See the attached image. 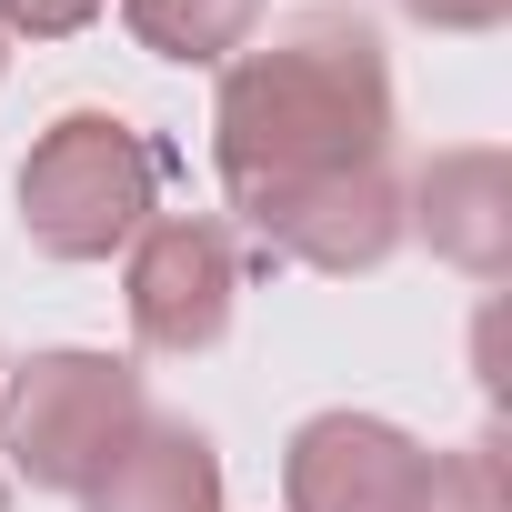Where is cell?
<instances>
[{
	"label": "cell",
	"instance_id": "cell-1",
	"mask_svg": "<svg viewBox=\"0 0 512 512\" xmlns=\"http://www.w3.org/2000/svg\"><path fill=\"white\" fill-rule=\"evenodd\" d=\"M211 171L272 262L332 282L382 272L402 251L382 31L352 11H312L272 41H241L211 101Z\"/></svg>",
	"mask_w": 512,
	"mask_h": 512
},
{
	"label": "cell",
	"instance_id": "cell-2",
	"mask_svg": "<svg viewBox=\"0 0 512 512\" xmlns=\"http://www.w3.org/2000/svg\"><path fill=\"white\" fill-rule=\"evenodd\" d=\"M161 141L121 111H61L21 161V231L41 262H111L161 211Z\"/></svg>",
	"mask_w": 512,
	"mask_h": 512
},
{
	"label": "cell",
	"instance_id": "cell-3",
	"mask_svg": "<svg viewBox=\"0 0 512 512\" xmlns=\"http://www.w3.org/2000/svg\"><path fill=\"white\" fill-rule=\"evenodd\" d=\"M151 392L121 352H31V362H0V472L31 482V492H91V472L141 432Z\"/></svg>",
	"mask_w": 512,
	"mask_h": 512
},
{
	"label": "cell",
	"instance_id": "cell-4",
	"mask_svg": "<svg viewBox=\"0 0 512 512\" xmlns=\"http://www.w3.org/2000/svg\"><path fill=\"white\" fill-rule=\"evenodd\" d=\"M121 302H131V342L161 352V362H191L231 332V302H241V251H231V221L211 211H151L141 241L121 251Z\"/></svg>",
	"mask_w": 512,
	"mask_h": 512
},
{
	"label": "cell",
	"instance_id": "cell-5",
	"mask_svg": "<svg viewBox=\"0 0 512 512\" xmlns=\"http://www.w3.org/2000/svg\"><path fill=\"white\" fill-rule=\"evenodd\" d=\"M432 452L382 412H312L282 442V502L292 512H422Z\"/></svg>",
	"mask_w": 512,
	"mask_h": 512
},
{
	"label": "cell",
	"instance_id": "cell-6",
	"mask_svg": "<svg viewBox=\"0 0 512 512\" xmlns=\"http://www.w3.org/2000/svg\"><path fill=\"white\" fill-rule=\"evenodd\" d=\"M402 231L432 241V262L502 282L512 272V161L502 151H432L402 191Z\"/></svg>",
	"mask_w": 512,
	"mask_h": 512
},
{
	"label": "cell",
	"instance_id": "cell-7",
	"mask_svg": "<svg viewBox=\"0 0 512 512\" xmlns=\"http://www.w3.org/2000/svg\"><path fill=\"white\" fill-rule=\"evenodd\" d=\"M81 512H221V452L181 412H141V432L91 472Z\"/></svg>",
	"mask_w": 512,
	"mask_h": 512
},
{
	"label": "cell",
	"instance_id": "cell-8",
	"mask_svg": "<svg viewBox=\"0 0 512 512\" xmlns=\"http://www.w3.org/2000/svg\"><path fill=\"white\" fill-rule=\"evenodd\" d=\"M121 21L151 61H181V71H221L251 31H262V0H121Z\"/></svg>",
	"mask_w": 512,
	"mask_h": 512
},
{
	"label": "cell",
	"instance_id": "cell-9",
	"mask_svg": "<svg viewBox=\"0 0 512 512\" xmlns=\"http://www.w3.org/2000/svg\"><path fill=\"white\" fill-rule=\"evenodd\" d=\"M422 512H512V502H502V452H492V442L432 452V492H422Z\"/></svg>",
	"mask_w": 512,
	"mask_h": 512
},
{
	"label": "cell",
	"instance_id": "cell-10",
	"mask_svg": "<svg viewBox=\"0 0 512 512\" xmlns=\"http://www.w3.org/2000/svg\"><path fill=\"white\" fill-rule=\"evenodd\" d=\"M111 11V0H0V41H71Z\"/></svg>",
	"mask_w": 512,
	"mask_h": 512
},
{
	"label": "cell",
	"instance_id": "cell-11",
	"mask_svg": "<svg viewBox=\"0 0 512 512\" xmlns=\"http://www.w3.org/2000/svg\"><path fill=\"white\" fill-rule=\"evenodd\" d=\"M402 11H412L422 31H502L512 0H402Z\"/></svg>",
	"mask_w": 512,
	"mask_h": 512
},
{
	"label": "cell",
	"instance_id": "cell-12",
	"mask_svg": "<svg viewBox=\"0 0 512 512\" xmlns=\"http://www.w3.org/2000/svg\"><path fill=\"white\" fill-rule=\"evenodd\" d=\"M0 512H11V472H0Z\"/></svg>",
	"mask_w": 512,
	"mask_h": 512
},
{
	"label": "cell",
	"instance_id": "cell-13",
	"mask_svg": "<svg viewBox=\"0 0 512 512\" xmlns=\"http://www.w3.org/2000/svg\"><path fill=\"white\" fill-rule=\"evenodd\" d=\"M0 71H11V41H0Z\"/></svg>",
	"mask_w": 512,
	"mask_h": 512
}]
</instances>
